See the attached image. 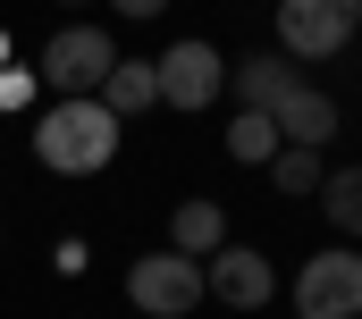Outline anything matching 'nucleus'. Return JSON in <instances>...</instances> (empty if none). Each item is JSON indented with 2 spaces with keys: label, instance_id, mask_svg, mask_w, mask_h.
Instances as JSON below:
<instances>
[{
  "label": "nucleus",
  "instance_id": "f03ea898",
  "mask_svg": "<svg viewBox=\"0 0 362 319\" xmlns=\"http://www.w3.org/2000/svg\"><path fill=\"white\" fill-rule=\"evenodd\" d=\"M362 34V0H278V51L286 59H337Z\"/></svg>",
  "mask_w": 362,
  "mask_h": 319
},
{
  "label": "nucleus",
  "instance_id": "f3484780",
  "mask_svg": "<svg viewBox=\"0 0 362 319\" xmlns=\"http://www.w3.org/2000/svg\"><path fill=\"white\" fill-rule=\"evenodd\" d=\"M0 68H8V34H0Z\"/></svg>",
  "mask_w": 362,
  "mask_h": 319
},
{
  "label": "nucleus",
  "instance_id": "f8f14e48",
  "mask_svg": "<svg viewBox=\"0 0 362 319\" xmlns=\"http://www.w3.org/2000/svg\"><path fill=\"white\" fill-rule=\"evenodd\" d=\"M320 202H329L337 236H362V168H337V176H320Z\"/></svg>",
  "mask_w": 362,
  "mask_h": 319
},
{
  "label": "nucleus",
  "instance_id": "20e7f679",
  "mask_svg": "<svg viewBox=\"0 0 362 319\" xmlns=\"http://www.w3.org/2000/svg\"><path fill=\"white\" fill-rule=\"evenodd\" d=\"M118 68V51H110V34L101 25H59L51 42H42V84L68 101V92H101V76Z\"/></svg>",
  "mask_w": 362,
  "mask_h": 319
},
{
  "label": "nucleus",
  "instance_id": "423d86ee",
  "mask_svg": "<svg viewBox=\"0 0 362 319\" xmlns=\"http://www.w3.org/2000/svg\"><path fill=\"white\" fill-rule=\"evenodd\" d=\"M152 76H160V101H169V109H211L219 84H228V59H219L211 42H169V51L152 59Z\"/></svg>",
  "mask_w": 362,
  "mask_h": 319
},
{
  "label": "nucleus",
  "instance_id": "6e6552de",
  "mask_svg": "<svg viewBox=\"0 0 362 319\" xmlns=\"http://www.w3.org/2000/svg\"><path fill=\"white\" fill-rule=\"evenodd\" d=\"M270 126H278V143H303V152H320V143L337 135V101H329V92H312V84H295V92L270 109Z\"/></svg>",
  "mask_w": 362,
  "mask_h": 319
},
{
  "label": "nucleus",
  "instance_id": "0eeeda50",
  "mask_svg": "<svg viewBox=\"0 0 362 319\" xmlns=\"http://www.w3.org/2000/svg\"><path fill=\"white\" fill-rule=\"evenodd\" d=\"M202 294H219L228 311H270L278 269L262 260V252H236V243H219V252H211V269H202Z\"/></svg>",
  "mask_w": 362,
  "mask_h": 319
},
{
  "label": "nucleus",
  "instance_id": "ddd939ff",
  "mask_svg": "<svg viewBox=\"0 0 362 319\" xmlns=\"http://www.w3.org/2000/svg\"><path fill=\"white\" fill-rule=\"evenodd\" d=\"M270 176H278V193H320V152H303V143H278L270 152Z\"/></svg>",
  "mask_w": 362,
  "mask_h": 319
},
{
  "label": "nucleus",
  "instance_id": "9b49d317",
  "mask_svg": "<svg viewBox=\"0 0 362 319\" xmlns=\"http://www.w3.org/2000/svg\"><path fill=\"white\" fill-rule=\"evenodd\" d=\"M219 243H228V210L219 202H185L177 219H169V252H185V260H202Z\"/></svg>",
  "mask_w": 362,
  "mask_h": 319
},
{
  "label": "nucleus",
  "instance_id": "7ed1b4c3",
  "mask_svg": "<svg viewBox=\"0 0 362 319\" xmlns=\"http://www.w3.org/2000/svg\"><path fill=\"white\" fill-rule=\"evenodd\" d=\"M127 294H135V311H152V319H185V311H202V260H185V252H144V260L127 269Z\"/></svg>",
  "mask_w": 362,
  "mask_h": 319
},
{
  "label": "nucleus",
  "instance_id": "39448f33",
  "mask_svg": "<svg viewBox=\"0 0 362 319\" xmlns=\"http://www.w3.org/2000/svg\"><path fill=\"white\" fill-rule=\"evenodd\" d=\"M303 319H362V252H312L295 277Z\"/></svg>",
  "mask_w": 362,
  "mask_h": 319
},
{
  "label": "nucleus",
  "instance_id": "9d476101",
  "mask_svg": "<svg viewBox=\"0 0 362 319\" xmlns=\"http://www.w3.org/2000/svg\"><path fill=\"white\" fill-rule=\"evenodd\" d=\"M110 118H144L152 101H160V76H152V59H118L110 76H101V92H93Z\"/></svg>",
  "mask_w": 362,
  "mask_h": 319
},
{
  "label": "nucleus",
  "instance_id": "f257e3e1",
  "mask_svg": "<svg viewBox=\"0 0 362 319\" xmlns=\"http://www.w3.org/2000/svg\"><path fill=\"white\" fill-rule=\"evenodd\" d=\"M110 152H118V118L93 92H68L34 118V160L59 176H93V168H110Z\"/></svg>",
  "mask_w": 362,
  "mask_h": 319
},
{
  "label": "nucleus",
  "instance_id": "dca6fc26",
  "mask_svg": "<svg viewBox=\"0 0 362 319\" xmlns=\"http://www.w3.org/2000/svg\"><path fill=\"white\" fill-rule=\"evenodd\" d=\"M110 8H118V17H160L169 0H110Z\"/></svg>",
  "mask_w": 362,
  "mask_h": 319
},
{
  "label": "nucleus",
  "instance_id": "1a4fd4ad",
  "mask_svg": "<svg viewBox=\"0 0 362 319\" xmlns=\"http://www.w3.org/2000/svg\"><path fill=\"white\" fill-rule=\"evenodd\" d=\"M295 84H303V76H295V59H286V51H253V59L236 68V101H245V109H278Z\"/></svg>",
  "mask_w": 362,
  "mask_h": 319
},
{
  "label": "nucleus",
  "instance_id": "4468645a",
  "mask_svg": "<svg viewBox=\"0 0 362 319\" xmlns=\"http://www.w3.org/2000/svg\"><path fill=\"white\" fill-rule=\"evenodd\" d=\"M228 152H236V160H270V152H278V126H270V109H245V118L228 126Z\"/></svg>",
  "mask_w": 362,
  "mask_h": 319
},
{
  "label": "nucleus",
  "instance_id": "2eb2a0df",
  "mask_svg": "<svg viewBox=\"0 0 362 319\" xmlns=\"http://www.w3.org/2000/svg\"><path fill=\"white\" fill-rule=\"evenodd\" d=\"M25 92H34V76H25V68H0V101H25Z\"/></svg>",
  "mask_w": 362,
  "mask_h": 319
}]
</instances>
